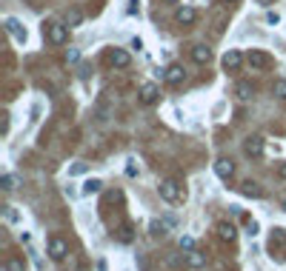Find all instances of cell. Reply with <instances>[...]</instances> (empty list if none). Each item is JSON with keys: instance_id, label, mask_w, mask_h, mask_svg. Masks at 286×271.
I'll return each mask as SVG.
<instances>
[{"instance_id": "obj_1", "label": "cell", "mask_w": 286, "mask_h": 271, "mask_svg": "<svg viewBox=\"0 0 286 271\" xmlns=\"http://www.w3.org/2000/svg\"><path fill=\"white\" fill-rule=\"evenodd\" d=\"M158 192H160V197H163L166 203H178V200L183 197L181 183H178V180H172V177H166V180H160Z\"/></svg>"}, {"instance_id": "obj_2", "label": "cell", "mask_w": 286, "mask_h": 271, "mask_svg": "<svg viewBox=\"0 0 286 271\" xmlns=\"http://www.w3.org/2000/svg\"><path fill=\"white\" fill-rule=\"evenodd\" d=\"M43 34L49 37V43L63 46V43H66V37H69V26H66V23H46Z\"/></svg>"}, {"instance_id": "obj_3", "label": "cell", "mask_w": 286, "mask_h": 271, "mask_svg": "<svg viewBox=\"0 0 286 271\" xmlns=\"http://www.w3.org/2000/svg\"><path fill=\"white\" fill-rule=\"evenodd\" d=\"M49 257L55 263H63L69 257V243L63 237H49Z\"/></svg>"}, {"instance_id": "obj_4", "label": "cell", "mask_w": 286, "mask_h": 271, "mask_svg": "<svg viewBox=\"0 0 286 271\" xmlns=\"http://www.w3.org/2000/svg\"><path fill=\"white\" fill-rule=\"evenodd\" d=\"M246 63L252 68H269L272 66V57L266 55V52H261V49H252L249 55H246Z\"/></svg>"}, {"instance_id": "obj_5", "label": "cell", "mask_w": 286, "mask_h": 271, "mask_svg": "<svg viewBox=\"0 0 286 271\" xmlns=\"http://www.w3.org/2000/svg\"><path fill=\"white\" fill-rule=\"evenodd\" d=\"M137 97H140V103H143V106H155V103L160 100V89L155 86V83H143Z\"/></svg>"}, {"instance_id": "obj_6", "label": "cell", "mask_w": 286, "mask_h": 271, "mask_svg": "<svg viewBox=\"0 0 286 271\" xmlns=\"http://www.w3.org/2000/svg\"><path fill=\"white\" fill-rule=\"evenodd\" d=\"M163 80H166L169 86H181L183 80H186V71H183L181 63H172V66L163 71Z\"/></svg>"}, {"instance_id": "obj_7", "label": "cell", "mask_w": 286, "mask_h": 271, "mask_svg": "<svg viewBox=\"0 0 286 271\" xmlns=\"http://www.w3.org/2000/svg\"><path fill=\"white\" fill-rule=\"evenodd\" d=\"M215 174L220 180H232V174H235V163L229 157H217L215 160Z\"/></svg>"}, {"instance_id": "obj_8", "label": "cell", "mask_w": 286, "mask_h": 271, "mask_svg": "<svg viewBox=\"0 0 286 271\" xmlns=\"http://www.w3.org/2000/svg\"><path fill=\"white\" fill-rule=\"evenodd\" d=\"M243 60H246V57L240 55L238 49H229L226 55H223V68H226V71H238V68L243 66Z\"/></svg>"}, {"instance_id": "obj_9", "label": "cell", "mask_w": 286, "mask_h": 271, "mask_svg": "<svg viewBox=\"0 0 286 271\" xmlns=\"http://www.w3.org/2000/svg\"><path fill=\"white\" fill-rule=\"evenodd\" d=\"M243 151H246V157H261V154H263V137H258V135L246 137Z\"/></svg>"}, {"instance_id": "obj_10", "label": "cell", "mask_w": 286, "mask_h": 271, "mask_svg": "<svg viewBox=\"0 0 286 271\" xmlns=\"http://www.w3.org/2000/svg\"><path fill=\"white\" fill-rule=\"evenodd\" d=\"M129 63H132V57H129V52H126V49H112V52H109V66L126 68Z\"/></svg>"}, {"instance_id": "obj_11", "label": "cell", "mask_w": 286, "mask_h": 271, "mask_svg": "<svg viewBox=\"0 0 286 271\" xmlns=\"http://www.w3.org/2000/svg\"><path fill=\"white\" fill-rule=\"evenodd\" d=\"M175 20L181 23V26H192V23L197 20V9H194V6H181L178 14H175Z\"/></svg>"}, {"instance_id": "obj_12", "label": "cell", "mask_w": 286, "mask_h": 271, "mask_svg": "<svg viewBox=\"0 0 286 271\" xmlns=\"http://www.w3.org/2000/svg\"><path fill=\"white\" fill-rule=\"evenodd\" d=\"M192 60L197 66H206V63L212 60V49H209V46H192Z\"/></svg>"}, {"instance_id": "obj_13", "label": "cell", "mask_w": 286, "mask_h": 271, "mask_svg": "<svg viewBox=\"0 0 286 271\" xmlns=\"http://www.w3.org/2000/svg\"><path fill=\"white\" fill-rule=\"evenodd\" d=\"M217 237L223 240V243H235V237H238V231H235V226H232V223H226V220H223V223H217Z\"/></svg>"}, {"instance_id": "obj_14", "label": "cell", "mask_w": 286, "mask_h": 271, "mask_svg": "<svg viewBox=\"0 0 286 271\" xmlns=\"http://www.w3.org/2000/svg\"><path fill=\"white\" fill-rule=\"evenodd\" d=\"M6 32H9L14 40H20V43L26 40V29H23L20 20H14V17H9V20H6Z\"/></svg>"}, {"instance_id": "obj_15", "label": "cell", "mask_w": 286, "mask_h": 271, "mask_svg": "<svg viewBox=\"0 0 286 271\" xmlns=\"http://www.w3.org/2000/svg\"><path fill=\"white\" fill-rule=\"evenodd\" d=\"M235 94H238V100H252L255 97V86H252L249 80H240L238 86H235Z\"/></svg>"}, {"instance_id": "obj_16", "label": "cell", "mask_w": 286, "mask_h": 271, "mask_svg": "<svg viewBox=\"0 0 286 271\" xmlns=\"http://www.w3.org/2000/svg\"><path fill=\"white\" fill-rule=\"evenodd\" d=\"M186 263H189V269H203L206 254L203 251H186Z\"/></svg>"}, {"instance_id": "obj_17", "label": "cell", "mask_w": 286, "mask_h": 271, "mask_svg": "<svg viewBox=\"0 0 286 271\" xmlns=\"http://www.w3.org/2000/svg\"><path fill=\"white\" fill-rule=\"evenodd\" d=\"M63 23H66L69 29L80 26V23H83V11H80V9H66V17H63Z\"/></svg>"}, {"instance_id": "obj_18", "label": "cell", "mask_w": 286, "mask_h": 271, "mask_svg": "<svg viewBox=\"0 0 286 271\" xmlns=\"http://www.w3.org/2000/svg\"><path fill=\"white\" fill-rule=\"evenodd\" d=\"M100 189H103V183L92 177V180H86V183H83V189H80V192L86 194V197H92V194H100Z\"/></svg>"}, {"instance_id": "obj_19", "label": "cell", "mask_w": 286, "mask_h": 271, "mask_svg": "<svg viewBox=\"0 0 286 271\" xmlns=\"http://www.w3.org/2000/svg\"><path fill=\"white\" fill-rule=\"evenodd\" d=\"M3 269L6 271H26V266H23L20 257H9V260L3 263Z\"/></svg>"}, {"instance_id": "obj_20", "label": "cell", "mask_w": 286, "mask_h": 271, "mask_svg": "<svg viewBox=\"0 0 286 271\" xmlns=\"http://www.w3.org/2000/svg\"><path fill=\"white\" fill-rule=\"evenodd\" d=\"M272 94H275V97H281V100H286V80L284 77L272 83Z\"/></svg>"}, {"instance_id": "obj_21", "label": "cell", "mask_w": 286, "mask_h": 271, "mask_svg": "<svg viewBox=\"0 0 286 271\" xmlns=\"http://www.w3.org/2000/svg\"><path fill=\"white\" fill-rule=\"evenodd\" d=\"M132 237H135V234H132V226H120L117 240H120V243H132Z\"/></svg>"}, {"instance_id": "obj_22", "label": "cell", "mask_w": 286, "mask_h": 271, "mask_svg": "<svg viewBox=\"0 0 286 271\" xmlns=\"http://www.w3.org/2000/svg\"><path fill=\"white\" fill-rule=\"evenodd\" d=\"M0 189H3V192H11V189H14V177H11V174H3V177H0Z\"/></svg>"}, {"instance_id": "obj_23", "label": "cell", "mask_w": 286, "mask_h": 271, "mask_svg": "<svg viewBox=\"0 0 286 271\" xmlns=\"http://www.w3.org/2000/svg\"><path fill=\"white\" fill-rule=\"evenodd\" d=\"M166 226H169V223H158V220H155V223H152V234H155V237H163V234H166Z\"/></svg>"}, {"instance_id": "obj_24", "label": "cell", "mask_w": 286, "mask_h": 271, "mask_svg": "<svg viewBox=\"0 0 286 271\" xmlns=\"http://www.w3.org/2000/svg\"><path fill=\"white\" fill-rule=\"evenodd\" d=\"M243 194H249V197H261V189L255 186V183H243Z\"/></svg>"}, {"instance_id": "obj_25", "label": "cell", "mask_w": 286, "mask_h": 271, "mask_svg": "<svg viewBox=\"0 0 286 271\" xmlns=\"http://www.w3.org/2000/svg\"><path fill=\"white\" fill-rule=\"evenodd\" d=\"M181 251H194V237H181Z\"/></svg>"}, {"instance_id": "obj_26", "label": "cell", "mask_w": 286, "mask_h": 271, "mask_svg": "<svg viewBox=\"0 0 286 271\" xmlns=\"http://www.w3.org/2000/svg\"><path fill=\"white\" fill-rule=\"evenodd\" d=\"M80 60V49H69L66 52V63H78Z\"/></svg>"}, {"instance_id": "obj_27", "label": "cell", "mask_w": 286, "mask_h": 271, "mask_svg": "<svg viewBox=\"0 0 286 271\" xmlns=\"http://www.w3.org/2000/svg\"><path fill=\"white\" fill-rule=\"evenodd\" d=\"M278 20H281V14H278V11H266V23H272V26H275Z\"/></svg>"}, {"instance_id": "obj_28", "label": "cell", "mask_w": 286, "mask_h": 271, "mask_svg": "<svg viewBox=\"0 0 286 271\" xmlns=\"http://www.w3.org/2000/svg\"><path fill=\"white\" fill-rule=\"evenodd\" d=\"M126 174H129V177H135V174H137V166H135V160H129V166H126Z\"/></svg>"}, {"instance_id": "obj_29", "label": "cell", "mask_w": 286, "mask_h": 271, "mask_svg": "<svg viewBox=\"0 0 286 271\" xmlns=\"http://www.w3.org/2000/svg\"><path fill=\"white\" fill-rule=\"evenodd\" d=\"M246 228H249V234H252V237L258 234V223H255V220H246Z\"/></svg>"}, {"instance_id": "obj_30", "label": "cell", "mask_w": 286, "mask_h": 271, "mask_svg": "<svg viewBox=\"0 0 286 271\" xmlns=\"http://www.w3.org/2000/svg\"><path fill=\"white\" fill-rule=\"evenodd\" d=\"M278 174H281V177H284V180H286V163H284V166H281V169H278Z\"/></svg>"}, {"instance_id": "obj_31", "label": "cell", "mask_w": 286, "mask_h": 271, "mask_svg": "<svg viewBox=\"0 0 286 271\" xmlns=\"http://www.w3.org/2000/svg\"><path fill=\"white\" fill-rule=\"evenodd\" d=\"M23 3H29V6H34V0H23Z\"/></svg>"}, {"instance_id": "obj_32", "label": "cell", "mask_w": 286, "mask_h": 271, "mask_svg": "<svg viewBox=\"0 0 286 271\" xmlns=\"http://www.w3.org/2000/svg\"><path fill=\"white\" fill-rule=\"evenodd\" d=\"M163 3H178V0H163Z\"/></svg>"}, {"instance_id": "obj_33", "label": "cell", "mask_w": 286, "mask_h": 271, "mask_svg": "<svg viewBox=\"0 0 286 271\" xmlns=\"http://www.w3.org/2000/svg\"><path fill=\"white\" fill-rule=\"evenodd\" d=\"M284 211H286V197H284Z\"/></svg>"}, {"instance_id": "obj_34", "label": "cell", "mask_w": 286, "mask_h": 271, "mask_svg": "<svg viewBox=\"0 0 286 271\" xmlns=\"http://www.w3.org/2000/svg\"><path fill=\"white\" fill-rule=\"evenodd\" d=\"M229 3H238V0H229Z\"/></svg>"}]
</instances>
